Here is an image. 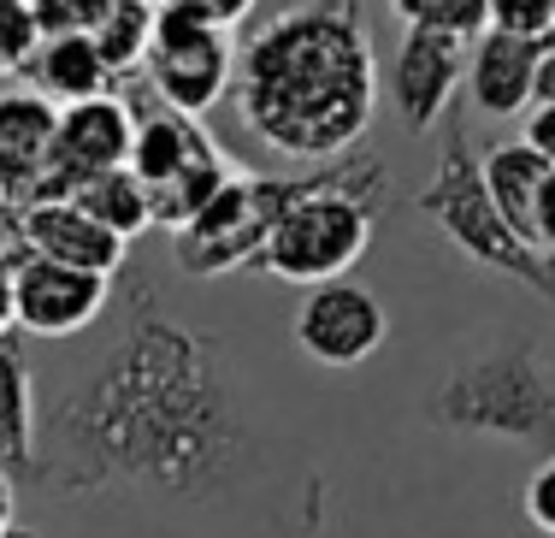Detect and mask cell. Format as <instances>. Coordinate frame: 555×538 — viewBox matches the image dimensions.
<instances>
[{
	"mask_svg": "<svg viewBox=\"0 0 555 538\" xmlns=\"http://www.w3.org/2000/svg\"><path fill=\"white\" fill-rule=\"evenodd\" d=\"M243 450L248 420L219 349L142 302L125 337L48 414L36 479L54 497L160 491L195 503L231 485Z\"/></svg>",
	"mask_w": 555,
	"mask_h": 538,
	"instance_id": "cell-1",
	"label": "cell"
},
{
	"mask_svg": "<svg viewBox=\"0 0 555 538\" xmlns=\"http://www.w3.org/2000/svg\"><path fill=\"white\" fill-rule=\"evenodd\" d=\"M236 113L284 161H349L378 113L361 0H296L236 48Z\"/></svg>",
	"mask_w": 555,
	"mask_h": 538,
	"instance_id": "cell-2",
	"label": "cell"
},
{
	"mask_svg": "<svg viewBox=\"0 0 555 538\" xmlns=\"http://www.w3.org/2000/svg\"><path fill=\"white\" fill-rule=\"evenodd\" d=\"M390 202V172L378 161H332L313 166L308 190L278 214L267 248L248 272H267L284 284H332L349 279V267L373 248V231Z\"/></svg>",
	"mask_w": 555,
	"mask_h": 538,
	"instance_id": "cell-3",
	"label": "cell"
},
{
	"mask_svg": "<svg viewBox=\"0 0 555 538\" xmlns=\"http://www.w3.org/2000/svg\"><path fill=\"white\" fill-rule=\"evenodd\" d=\"M426 420L455 438H502L555 456V373L532 344H496L443 373Z\"/></svg>",
	"mask_w": 555,
	"mask_h": 538,
	"instance_id": "cell-4",
	"label": "cell"
},
{
	"mask_svg": "<svg viewBox=\"0 0 555 538\" xmlns=\"http://www.w3.org/2000/svg\"><path fill=\"white\" fill-rule=\"evenodd\" d=\"M420 214H426L473 267L502 272V279L526 284L532 296H544V308H555V255L532 248L496 214L491 190H485V172H479V154H467V137H461V130L443 137L438 172L420 190Z\"/></svg>",
	"mask_w": 555,
	"mask_h": 538,
	"instance_id": "cell-5",
	"label": "cell"
},
{
	"mask_svg": "<svg viewBox=\"0 0 555 538\" xmlns=\"http://www.w3.org/2000/svg\"><path fill=\"white\" fill-rule=\"evenodd\" d=\"M308 190V172L301 178H260V172H236L202 214L183 231H171V248H178V267L190 279H224V272H248L255 255L267 248L278 214H284L296 195Z\"/></svg>",
	"mask_w": 555,
	"mask_h": 538,
	"instance_id": "cell-6",
	"label": "cell"
},
{
	"mask_svg": "<svg viewBox=\"0 0 555 538\" xmlns=\"http://www.w3.org/2000/svg\"><path fill=\"white\" fill-rule=\"evenodd\" d=\"M142 89L171 113H214L236 84V42L231 30L214 18H202L183 0L154 7V36H149V60H142Z\"/></svg>",
	"mask_w": 555,
	"mask_h": 538,
	"instance_id": "cell-7",
	"label": "cell"
},
{
	"mask_svg": "<svg viewBox=\"0 0 555 538\" xmlns=\"http://www.w3.org/2000/svg\"><path fill=\"white\" fill-rule=\"evenodd\" d=\"M130 142H137V113H130V101L118 89L113 95H95V101H77V107H60L54 161H48V178L36 190V202H72L89 178L130 166Z\"/></svg>",
	"mask_w": 555,
	"mask_h": 538,
	"instance_id": "cell-8",
	"label": "cell"
},
{
	"mask_svg": "<svg viewBox=\"0 0 555 538\" xmlns=\"http://www.w3.org/2000/svg\"><path fill=\"white\" fill-rule=\"evenodd\" d=\"M385 337H390L385 302L354 279L313 284L296 308V344L320 367H361L385 349Z\"/></svg>",
	"mask_w": 555,
	"mask_h": 538,
	"instance_id": "cell-9",
	"label": "cell"
},
{
	"mask_svg": "<svg viewBox=\"0 0 555 538\" xmlns=\"http://www.w3.org/2000/svg\"><path fill=\"white\" fill-rule=\"evenodd\" d=\"M107 308V279L65 260H42L30 248L12 255V325L30 337H77Z\"/></svg>",
	"mask_w": 555,
	"mask_h": 538,
	"instance_id": "cell-10",
	"label": "cell"
},
{
	"mask_svg": "<svg viewBox=\"0 0 555 538\" xmlns=\"http://www.w3.org/2000/svg\"><path fill=\"white\" fill-rule=\"evenodd\" d=\"M467 84V42L443 30H402L390 60V107L402 130H431Z\"/></svg>",
	"mask_w": 555,
	"mask_h": 538,
	"instance_id": "cell-11",
	"label": "cell"
},
{
	"mask_svg": "<svg viewBox=\"0 0 555 538\" xmlns=\"http://www.w3.org/2000/svg\"><path fill=\"white\" fill-rule=\"evenodd\" d=\"M54 125L60 107L42 101L36 89H0V202L24 207L36 202L48 178V161H54Z\"/></svg>",
	"mask_w": 555,
	"mask_h": 538,
	"instance_id": "cell-12",
	"label": "cell"
},
{
	"mask_svg": "<svg viewBox=\"0 0 555 538\" xmlns=\"http://www.w3.org/2000/svg\"><path fill=\"white\" fill-rule=\"evenodd\" d=\"M550 42H526V36L479 30L467 48V95L485 119H520L538 107V65Z\"/></svg>",
	"mask_w": 555,
	"mask_h": 538,
	"instance_id": "cell-13",
	"label": "cell"
},
{
	"mask_svg": "<svg viewBox=\"0 0 555 538\" xmlns=\"http://www.w3.org/2000/svg\"><path fill=\"white\" fill-rule=\"evenodd\" d=\"M18 248H30V255L42 260H65V267H83V272H101V279H113L118 267H125L130 243L113 238L101 219H89L77 202H36L18 214Z\"/></svg>",
	"mask_w": 555,
	"mask_h": 538,
	"instance_id": "cell-14",
	"label": "cell"
},
{
	"mask_svg": "<svg viewBox=\"0 0 555 538\" xmlns=\"http://www.w3.org/2000/svg\"><path fill=\"white\" fill-rule=\"evenodd\" d=\"M130 113H137V142H130V172L149 195H160L166 183L183 178V166H195L202 154H214L219 142L202 130V119H190V113H171L160 101H130Z\"/></svg>",
	"mask_w": 555,
	"mask_h": 538,
	"instance_id": "cell-15",
	"label": "cell"
},
{
	"mask_svg": "<svg viewBox=\"0 0 555 538\" xmlns=\"http://www.w3.org/2000/svg\"><path fill=\"white\" fill-rule=\"evenodd\" d=\"M118 77L107 72V60L95 54L89 36H42L36 60L24 65V89H36L42 101L54 107H77V101H95V95H113Z\"/></svg>",
	"mask_w": 555,
	"mask_h": 538,
	"instance_id": "cell-16",
	"label": "cell"
},
{
	"mask_svg": "<svg viewBox=\"0 0 555 538\" xmlns=\"http://www.w3.org/2000/svg\"><path fill=\"white\" fill-rule=\"evenodd\" d=\"M0 467L12 479L36 474V379L18 332L0 337Z\"/></svg>",
	"mask_w": 555,
	"mask_h": 538,
	"instance_id": "cell-17",
	"label": "cell"
},
{
	"mask_svg": "<svg viewBox=\"0 0 555 538\" xmlns=\"http://www.w3.org/2000/svg\"><path fill=\"white\" fill-rule=\"evenodd\" d=\"M479 172H485V190H491L496 214L532 243V207H538V190H544V178H550V161L526 137H514V142H491V149L479 154Z\"/></svg>",
	"mask_w": 555,
	"mask_h": 538,
	"instance_id": "cell-18",
	"label": "cell"
},
{
	"mask_svg": "<svg viewBox=\"0 0 555 538\" xmlns=\"http://www.w3.org/2000/svg\"><path fill=\"white\" fill-rule=\"evenodd\" d=\"M77 207H83L89 219H101V226L113 231V238H142V231L154 226V207H149V190L137 183V172L130 166H118V172H101V178H89L83 190L72 195Z\"/></svg>",
	"mask_w": 555,
	"mask_h": 538,
	"instance_id": "cell-19",
	"label": "cell"
},
{
	"mask_svg": "<svg viewBox=\"0 0 555 538\" xmlns=\"http://www.w3.org/2000/svg\"><path fill=\"white\" fill-rule=\"evenodd\" d=\"M149 36H154V7H137V0H113V12L95 24V54L107 60L113 77H137L142 60H149Z\"/></svg>",
	"mask_w": 555,
	"mask_h": 538,
	"instance_id": "cell-20",
	"label": "cell"
},
{
	"mask_svg": "<svg viewBox=\"0 0 555 538\" xmlns=\"http://www.w3.org/2000/svg\"><path fill=\"white\" fill-rule=\"evenodd\" d=\"M402 30H443V36H479L485 30V0H390Z\"/></svg>",
	"mask_w": 555,
	"mask_h": 538,
	"instance_id": "cell-21",
	"label": "cell"
},
{
	"mask_svg": "<svg viewBox=\"0 0 555 538\" xmlns=\"http://www.w3.org/2000/svg\"><path fill=\"white\" fill-rule=\"evenodd\" d=\"M36 48H42V24L30 0H0V77H24Z\"/></svg>",
	"mask_w": 555,
	"mask_h": 538,
	"instance_id": "cell-22",
	"label": "cell"
},
{
	"mask_svg": "<svg viewBox=\"0 0 555 538\" xmlns=\"http://www.w3.org/2000/svg\"><path fill=\"white\" fill-rule=\"evenodd\" d=\"M485 30L555 42V0H485Z\"/></svg>",
	"mask_w": 555,
	"mask_h": 538,
	"instance_id": "cell-23",
	"label": "cell"
},
{
	"mask_svg": "<svg viewBox=\"0 0 555 538\" xmlns=\"http://www.w3.org/2000/svg\"><path fill=\"white\" fill-rule=\"evenodd\" d=\"M42 36H95V24L113 12V0H30Z\"/></svg>",
	"mask_w": 555,
	"mask_h": 538,
	"instance_id": "cell-24",
	"label": "cell"
},
{
	"mask_svg": "<svg viewBox=\"0 0 555 538\" xmlns=\"http://www.w3.org/2000/svg\"><path fill=\"white\" fill-rule=\"evenodd\" d=\"M520 509H526V521H532L538 533L555 538V456H544V462H538V474L526 479Z\"/></svg>",
	"mask_w": 555,
	"mask_h": 538,
	"instance_id": "cell-25",
	"label": "cell"
},
{
	"mask_svg": "<svg viewBox=\"0 0 555 538\" xmlns=\"http://www.w3.org/2000/svg\"><path fill=\"white\" fill-rule=\"evenodd\" d=\"M532 243L544 255H555V166H550L544 190H538V207H532Z\"/></svg>",
	"mask_w": 555,
	"mask_h": 538,
	"instance_id": "cell-26",
	"label": "cell"
},
{
	"mask_svg": "<svg viewBox=\"0 0 555 538\" xmlns=\"http://www.w3.org/2000/svg\"><path fill=\"white\" fill-rule=\"evenodd\" d=\"M183 7H195L202 18H214V24H224V30H236V24L255 12V0H183Z\"/></svg>",
	"mask_w": 555,
	"mask_h": 538,
	"instance_id": "cell-27",
	"label": "cell"
},
{
	"mask_svg": "<svg viewBox=\"0 0 555 538\" xmlns=\"http://www.w3.org/2000/svg\"><path fill=\"white\" fill-rule=\"evenodd\" d=\"M526 142H532V149L555 166V107H532V113H526Z\"/></svg>",
	"mask_w": 555,
	"mask_h": 538,
	"instance_id": "cell-28",
	"label": "cell"
},
{
	"mask_svg": "<svg viewBox=\"0 0 555 538\" xmlns=\"http://www.w3.org/2000/svg\"><path fill=\"white\" fill-rule=\"evenodd\" d=\"M12 255H18V243H0V337L18 332L12 325Z\"/></svg>",
	"mask_w": 555,
	"mask_h": 538,
	"instance_id": "cell-29",
	"label": "cell"
},
{
	"mask_svg": "<svg viewBox=\"0 0 555 538\" xmlns=\"http://www.w3.org/2000/svg\"><path fill=\"white\" fill-rule=\"evenodd\" d=\"M538 107H555V42H550L544 65H538Z\"/></svg>",
	"mask_w": 555,
	"mask_h": 538,
	"instance_id": "cell-30",
	"label": "cell"
},
{
	"mask_svg": "<svg viewBox=\"0 0 555 538\" xmlns=\"http://www.w3.org/2000/svg\"><path fill=\"white\" fill-rule=\"evenodd\" d=\"M12 503H18V497H12V474L0 467V538L12 533Z\"/></svg>",
	"mask_w": 555,
	"mask_h": 538,
	"instance_id": "cell-31",
	"label": "cell"
},
{
	"mask_svg": "<svg viewBox=\"0 0 555 538\" xmlns=\"http://www.w3.org/2000/svg\"><path fill=\"white\" fill-rule=\"evenodd\" d=\"M0 243H18V207L0 202Z\"/></svg>",
	"mask_w": 555,
	"mask_h": 538,
	"instance_id": "cell-32",
	"label": "cell"
},
{
	"mask_svg": "<svg viewBox=\"0 0 555 538\" xmlns=\"http://www.w3.org/2000/svg\"><path fill=\"white\" fill-rule=\"evenodd\" d=\"M7 538H36V533H24V527H12V533H7Z\"/></svg>",
	"mask_w": 555,
	"mask_h": 538,
	"instance_id": "cell-33",
	"label": "cell"
},
{
	"mask_svg": "<svg viewBox=\"0 0 555 538\" xmlns=\"http://www.w3.org/2000/svg\"><path fill=\"white\" fill-rule=\"evenodd\" d=\"M137 7H166V0H137Z\"/></svg>",
	"mask_w": 555,
	"mask_h": 538,
	"instance_id": "cell-34",
	"label": "cell"
}]
</instances>
